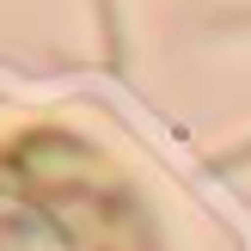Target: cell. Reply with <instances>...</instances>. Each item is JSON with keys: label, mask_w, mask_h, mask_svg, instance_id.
Wrapping results in <instances>:
<instances>
[{"label": "cell", "mask_w": 251, "mask_h": 251, "mask_svg": "<svg viewBox=\"0 0 251 251\" xmlns=\"http://www.w3.org/2000/svg\"><path fill=\"white\" fill-rule=\"evenodd\" d=\"M227 166H251V147H239V153H221V159H215V172H227Z\"/></svg>", "instance_id": "cell-2"}, {"label": "cell", "mask_w": 251, "mask_h": 251, "mask_svg": "<svg viewBox=\"0 0 251 251\" xmlns=\"http://www.w3.org/2000/svg\"><path fill=\"white\" fill-rule=\"evenodd\" d=\"M98 25H104V43H110V61L123 68V37H117V6H110V0H98Z\"/></svg>", "instance_id": "cell-1"}]
</instances>
